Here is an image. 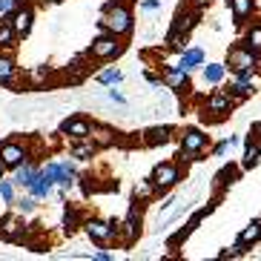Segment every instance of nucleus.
I'll return each instance as SVG.
<instances>
[{
	"mask_svg": "<svg viewBox=\"0 0 261 261\" xmlns=\"http://www.w3.org/2000/svg\"><path fill=\"white\" fill-rule=\"evenodd\" d=\"M152 178L161 190H169V187H175L181 181V167L175 161H158L152 169Z\"/></svg>",
	"mask_w": 261,
	"mask_h": 261,
	"instance_id": "obj_6",
	"label": "nucleus"
},
{
	"mask_svg": "<svg viewBox=\"0 0 261 261\" xmlns=\"http://www.w3.org/2000/svg\"><path fill=\"white\" fill-rule=\"evenodd\" d=\"M232 178H236V167H224L218 175H215V187H224V184H230Z\"/></svg>",
	"mask_w": 261,
	"mask_h": 261,
	"instance_id": "obj_14",
	"label": "nucleus"
},
{
	"mask_svg": "<svg viewBox=\"0 0 261 261\" xmlns=\"http://www.w3.org/2000/svg\"><path fill=\"white\" fill-rule=\"evenodd\" d=\"M135 0H6L0 6V89H75L103 72L132 35Z\"/></svg>",
	"mask_w": 261,
	"mask_h": 261,
	"instance_id": "obj_2",
	"label": "nucleus"
},
{
	"mask_svg": "<svg viewBox=\"0 0 261 261\" xmlns=\"http://www.w3.org/2000/svg\"><path fill=\"white\" fill-rule=\"evenodd\" d=\"M236 100L238 98H232L227 89H218V92H213L204 100V115H207V112H230V109L236 107Z\"/></svg>",
	"mask_w": 261,
	"mask_h": 261,
	"instance_id": "obj_8",
	"label": "nucleus"
},
{
	"mask_svg": "<svg viewBox=\"0 0 261 261\" xmlns=\"http://www.w3.org/2000/svg\"><path fill=\"white\" fill-rule=\"evenodd\" d=\"M258 161H261V146L253 144V138H250V141H247V149H244V161H241V167H244V169H253Z\"/></svg>",
	"mask_w": 261,
	"mask_h": 261,
	"instance_id": "obj_12",
	"label": "nucleus"
},
{
	"mask_svg": "<svg viewBox=\"0 0 261 261\" xmlns=\"http://www.w3.org/2000/svg\"><path fill=\"white\" fill-rule=\"evenodd\" d=\"M141 9L144 12H155V9H161V0H141Z\"/></svg>",
	"mask_w": 261,
	"mask_h": 261,
	"instance_id": "obj_16",
	"label": "nucleus"
},
{
	"mask_svg": "<svg viewBox=\"0 0 261 261\" xmlns=\"http://www.w3.org/2000/svg\"><path fill=\"white\" fill-rule=\"evenodd\" d=\"M204 63H207V55H204V49L187 46L184 52H178V63H175V66H181L184 72H195V69H201Z\"/></svg>",
	"mask_w": 261,
	"mask_h": 261,
	"instance_id": "obj_7",
	"label": "nucleus"
},
{
	"mask_svg": "<svg viewBox=\"0 0 261 261\" xmlns=\"http://www.w3.org/2000/svg\"><path fill=\"white\" fill-rule=\"evenodd\" d=\"M255 241H261V218L258 221H250L241 230V236H238V244L241 247H250V244H255Z\"/></svg>",
	"mask_w": 261,
	"mask_h": 261,
	"instance_id": "obj_10",
	"label": "nucleus"
},
{
	"mask_svg": "<svg viewBox=\"0 0 261 261\" xmlns=\"http://www.w3.org/2000/svg\"><path fill=\"white\" fill-rule=\"evenodd\" d=\"M144 144V129L121 132L84 112L3 135L0 244L43 255L84 236L95 258H112L107 250H123L121 224L103 207L121 195V167Z\"/></svg>",
	"mask_w": 261,
	"mask_h": 261,
	"instance_id": "obj_1",
	"label": "nucleus"
},
{
	"mask_svg": "<svg viewBox=\"0 0 261 261\" xmlns=\"http://www.w3.org/2000/svg\"><path fill=\"white\" fill-rule=\"evenodd\" d=\"M98 81H100V84H118V81H121V72H118V69H103L98 75Z\"/></svg>",
	"mask_w": 261,
	"mask_h": 261,
	"instance_id": "obj_15",
	"label": "nucleus"
},
{
	"mask_svg": "<svg viewBox=\"0 0 261 261\" xmlns=\"http://www.w3.org/2000/svg\"><path fill=\"white\" fill-rule=\"evenodd\" d=\"M187 3H190V6H195V9H204L210 0H187Z\"/></svg>",
	"mask_w": 261,
	"mask_h": 261,
	"instance_id": "obj_17",
	"label": "nucleus"
},
{
	"mask_svg": "<svg viewBox=\"0 0 261 261\" xmlns=\"http://www.w3.org/2000/svg\"><path fill=\"white\" fill-rule=\"evenodd\" d=\"M224 75H227V66H221V63H204L201 66V81L210 86H218L224 81Z\"/></svg>",
	"mask_w": 261,
	"mask_h": 261,
	"instance_id": "obj_9",
	"label": "nucleus"
},
{
	"mask_svg": "<svg viewBox=\"0 0 261 261\" xmlns=\"http://www.w3.org/2000/svg\"><path fill=\"white\" fill-rule=\"evenodd\" d=\"M247 46L253 49V52H261V26H253V29L247 32Z\"/></svg>",
	"mask_w": 261,
	"mask_h": 261,
	"instance_id": "obj_13",
	"label": "nucleus"
},
{
	"mask_svg": "<svg viewBox=\"0 0 261 261\" xmlns=\"http://www.w3.org/2000/svg\"><path fill=\"white\" fill-rule=\"evenodd\" d=\"M227 6H230V12H232V17H236V20H244V17L253 15L255 0H227Z\"/></svg>",
	"mask_w": 261,
	"mask_h": 261,
	"instance_id": "obj_11",
	"label": "nucleus"
},
{
	"mask_svg": "<svg viewBox=\"0 0 261 261\" xmlns=\"http://www.w3.org/2000/svg\"><path fill=\"white\" fill-rule=\"evenodd\" d=\"M210 144V135L201 129H187L184 135H181V155H187L190 161H195L204 149H207Z\"/></svg>",
	"mask_w": 261,
	"mask_h": 261,
	"instance_id": "obj_5",
	"label": "nucleus"
},
{
	"mask_svg": "<svg viewBox=\"0 0 261 261\" xmlns=\"http://www.w3.org/2000/svg\"><path fill=\"white\" fill-rule=\"evenodd\" d=\"M227 66H230L232 72L261 69V52H253L250 46H236L227 55Z\"/></svg>",
	"mask_w": 261,
	"mask_h": 261,
	"instance_id": "obj_3",
	"label": "nucleus"
},
{
	"mask_svg": "<svg viewBox=\"0 0 261 261\" xmlns=\"http://www.w3.org/2000/svg\"><path fill=\"white\" fill-rule=\"evenodd\" d=\"M255 89H261V77L255 75V69L236 72V77L227 84V92H230L232 98H247V95H253Z\"/></svg>",
	"mask_w": 261,
	"mask_h": 261,
	"instance_id": "obj_4",
	"label": "nucleus"
}]
</instances>
